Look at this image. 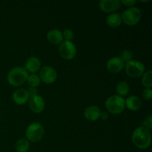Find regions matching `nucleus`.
<instances>
[{
    "instance_id": "nucleus-11",
    "label": "nucleus",
    "mask_w": 152,
    "mask_h": 152,
    "mask_svg": "<svg viewBox=\"0 0 152 152\" xmlns=\"http://www.w3.org/2000/svg\"><path fill=\"white\" fill-rule=\"evenodd\" d=\"M106 67L109 72L113 73V74H117V73L120 72L123 69V68L125 67V63L120 59V57L116 56V57L111 58L107 62Z\"/></svg>"
},
{
    "instance_id": "nucleus-9",
    "label": "nucleus",
    "mask_w": 152,
    "mask_h": 152,
    "mask_svg": "<svg viewBox=\"0 0 152 152\" xmlns=\"http://www.w3.org/2000/svg\"><path fill=\"white\" fill-rule=\"evenodd\" d=\"M28 104H29L30 109L36 114L42 112L45 108V101L39 95H36L30 97Z\"/></svg>"
},
{
    "instance_id": "nucleus-13",
    "label": "nucleus",
    "mask_w": 152,
    "mask_h": 152,
    "mask_svg": "<svg viewBox=\"0 0 152 152\" xmlns=\"http://www.w3.org/2000/svg\"><path fill=\"white\" fill-rule=\"evenodd\" d=\"M101 111L96 105H91L86 108L84 111V116L88 120L96 121L100 117Z\"/></svg>"
},
{
    "instance_id": "nucleus-19",
    "label": "nucleus",
    "mask_w": 152,
    "mask_h": 152,
    "mask_svg": "<svg viewBox=\"0 0 152 152\" xmlns=\"http://www.w3.org/2000/svg\"><path fill=\"white\" fill-rule=\"evenodd\" d=\"M129 86L126 82H120L117 85L116 87V91L117 93L118 94L119 96H125L129 94Z\"/></svg>"
},
{
    "instance_id": "nucleus-20",
    "label": "nucleus",
    "mask_w": 152,
    "mask_h": 152,
    "mask_svg": "<svg viewBox=\"0 0 152 152\" xmlns=\"http://www.w3.org/2000/svg\"><path fill=\"white\" fill-rule=\"evenodd\" d=\"M142 83L146 88H151L152 86V71L148 70L142 75Z\"/></svg>"
},
{
    "instance_id": "nucleus-15",
    "label": "nucleus",
    "mask_w": 152,
    "mask_h": 152,
    "mask_svg": "<svg viewBox=\"0 0 152 152\" xmlns=\"http://www.w3.org/2000/svg\"><path fill=\"white\" fill-rule=\"evenodd\" d=\"M47 39L49 42L52 45H59L63 40L62 33L58 29H53L48 31Z\"/></svg>"
},
{
    "instance_id": "nucleus-8",
    "label": "nucleus",
    "mask_w": 152,
    "mask_h": 152,
    "mask_svg": "<svg viewBox=\"0 0 152 152\" xmlns=\"http://www.w3.org/2000/svg\"><path fill=\"white\" fill-rule=\"evenodd\" d=\"M40 80L45 84H51L56 81L57 78V73L52 67L46 65L42 68L39 72Z\"/></svg>"
},
{
    "instance_id": "nucleus-14",
    "label": "nucleus",
    "mask_w": 152,
    "mask_h": 152,
    "mask_svg": "<svg viewBox=\"0 0 152 152\" xmlns=\"http://www.w3.org/2000/svg\"><path fill=\"white\" fill-rule=\"evenodd\" d=\"M40 67H41V62L39 59L36 56H31L25 62V68L27 70V71L34 74L40 69Z\"/></svg>"
},
{
    "instance_id": "nucleus-21",
    "label": "nucleus",
    "mask_w": 152,
    "mask_h": 152,
    "mask_svg": "<svg viewBox=\"0 0 152 152\" xmlns=\"http://www.w3.org/2000/svg\"><path fill=\"white\" fill-rule=\"evenodd\" d=\"M27 83L31 88H37L40 84V78L37 74L28 75V79H27Z\"/></svg>"
},
{
    "instance_id": "nucleus-12",
    "label": "nucleus",
    "mask_w": 152,
    "mask_h": 152,
    "mask_svg": "<svg viewBox=\"0 0 152 152\" xmlns=\"http://www.w3.org/2000/svg\"><path fill=\"white\" fill-rule=\"evenodd\" d=\"M12 98H13V102L17 105H25L29 100L30 96L27 90L20 88L13 92Z\"/></svg>"
},
{
    "instance_id": "nucleus-25",
    "label": "nucleus",
    "mask_w": 152,
    "mask_h": 152,
    "mask_svg": "<svg viewBox=\"0 0 152 152\" xmlns=\"http://www.w3.org/2000/svg\"><path fill=\"white\" fill-rule=\"evenodd\" d=\"M142 97L146 100H150L152 98V90L151 88H145L142 91Z\"/></svg>"
},
{
    "instance_id": "nucleus-26",
    "label": "nucleus",
    "mask_w": 152,
    "mask_h": 152,
    "mask_svg": "<svg viewBox=\"0 0 152 152\" xmlns=\"http://www.w3.org/2000/svg\"><path fill=\"white\" fill-rule=\"evenodd\" d=\"M121 4H124L126 6H134L137 3L136 0H122L120 1Z\"/></svg>"
},
{
    "instance_id": "nucleus-4",
    "label": "nucleus",
    "mask_w": 152,
    "mask_h": 152,
    "mask_svg": "<svg viewBox=\"0 0 152 152\" xmlns=\"http://www.w3.org/2000/svg\"><path fill=\"white\" fill-rule=\"evenodd\" d=\"M142 13L137 7H131L125 10L122 14V21L129 26H134L140 21Z\"/></svg>"
},
{
    "instance_id": "nucleus-2",
    "label": "nucleus",
    "mask_w": 152,
    "mask_h": 152,
    "mask_svg": "<svg viewBox=\"0 0 152 152\" xmlns=\"http://www.w3.org/2000/svg\"><path fill=\"white\" fill-rule=\"evenodd\" d=\"M28 73L23 67H16L7 74V82L12 86H19L27 81Z\"/></svg>"
},
{
    "instance_id": "nucleus-5",
    "label": "nucleus",
    "mask_w": 152,
    "mask_h": 152,
    "mask_svg": "<svg viewBox=\"0 0 152 152\" xmlns=\"http://www.w3.org/2000/svg\"><path fill=\"white\" fill-rule=\"evenodd\" d=\"M44 128L39 123H33L26 129L25 136L28 141L37 142L40 141L44 135Z\"/></svg>"
},
{
    "instance_id": "nucleus-7",
    "label": "nucleus",
    "mask_w": 152,
    "mask_h": 152,
    "mask_svg": "<svg viewBox=\"0 0 152 152\" xmlns=\"http://www.w3.org/2000/svg\"><path fill=\"white\" fill-rule=\"evenodd\" d=\"M59 52L63 59L70 60L77 54V48L72 42L64 40L59 44Z\"/></svg>"
},
{
    "instance_id": "nucleus-27",
    "label": "nucleus",
    "mask_w": 152,
    "mask_h": 152,
    "mask_svg": "<svg viewBox=\"0 0 152 152\" xmlns=\"http://www.w3.org/2000/svg\"><path fill=\"white\" fill-rule=\"evenodd\" d=\"M27 91H28V95H29L30 97H31V96H36V95H38L37 94H38V91H37V88L30 87L27 90Z\"/></svg>"
},
{
    "instance_id": "nucleus-24",
    "label": "nucleus",
    "mask_w": 152,
    "mask_h": 152,
    "mask_svg": "<svg viewBox=\"0 0 152 152\" xmlns=\"http://www.w3.org/2000/svg\"><path fill=\"white\" fill-rule=\"evenodd\" d=\"M62 37L65 39V40L67 41H71L73 38H74V33L71 30L66 29L63 31V34H62Z\"/></svg>"
},
{
    "instance_id": "nucleus-22",
    "label": "nucleus",
    "mask_w": 152,
    "mask_h": 152,
    "mask_svg": "<svg viewBox=\"0 0 152 152\" xmlns=\"http://www.w3.org/2000/svg\"><path fill=\"white\" fill-rule=\"evenodd\" d=\"M132 57H133V54H132V52L130 50H123L121 53V56H120V59L123 61L125 64L126 62H129V61L132 60Z\"/></svg>"
},
{
    "instance_id": "nucleus-17",
    "label": "nucleus",
    "mask_w": 152,
    "mask_h": 152,
    "mask_svg": "<svg viewBox=\"0 0 152 152\" xmlns=\"http://www.w3.org/2000/svg\"><path fill=\"white\" fill-rule=\"evenodd\" d=\"M122 18L119 13H111L106 19V23L111 28H117L122 24Z\"/></svg>"
},
{
    "instance_id": "nucleus-18",
    "label": "nucleus",
    "mask_w": 152,
    "mask_h": 152,
    "mask_svg": "<svg viewBox=\"0 0 152 152\" xmlns=\"http://www.w3.org/2000/svg\"><path fill=\"white\" fill-rule=\"evenodd\" d=\"M15 148H16L17 152H28L30 148V142L25 138H22L19 139L15 145Z\"/></svg>"
},
{
    "instance_id": "nucleus-28",
    "label": "nucleus",
    "mask_w": 152,
    "mask_h": 152,
    "mask_svg": "<svg viewBox=\"0 0 152 152\" xmlns=\"http://www.w3.org/2000/svg\"><path fill=\"white\" fill-rule=\"evenodd\" d=\"M108 115L106 112H101L99 118L102 119V120H106L107 119H108Z\"/></svg>"
},
{
    "instance_id": "nucleus-16",
    "label": "nucleus",
    "mask_w": 152,
    "mask_h": 152,
    "mask_svg": "<svg viewBox=\"0 0 152 152\" xmlns=\"http://www.w3.org/2000/svg\"><path fill=\"white\" fill-rule=\"evenodd\" d=\"M125 104L129 110L134 111L139 110L142 106V102H141L140 99L134 95L129 96L126 100H125Z\"/></svg>"
},
{
    "instance_id": "nucleus-10",
    "label": "nucleus",
    "mask_w": 152,
    "mask_h": 152,
    "mask_svg": "<svg viewBox=\"0 0 152 152\" xmlns=\"http://www.w3.org/2000/svg\"><path fill=\"white\" fill-rule=\"evenodd\" d=\"M99 8L105 13H111L118 10L121 6L120 0H102L99 2Z\"/></svg>"
},
{
    "instance_id": "nucleus-1",
    "label": "nucleus",
    "mask_w": 152,
    "mask_h": 152,
    "mask_svg": "<svg viewBox=\"0 0 152 152\" xmlns=\"http://www.w3.org/2000/svg\"><path fill=\"white\" fill-rule=\"evenodd\" d=\"M132 142L140 149H146L151 145V132L143 126L137 128L132 133Z\"/></svg>"
},
{
    "instance_id": "nucleus-3",
    "label": "nucleus",
    "mask_w": 152,
    "mask_h": 152,
    "mask_svg": "<svg viewBox=\"0 0 152 152\" xmlns=\"http://www.w3.org/2000/svg\"><path fill=\"white\" fill-rule=\"evenodd\" d=\"M105 108L112 114H120L126 108L125 99L119 95H113L105 101Z\"/></svg>"
},
{
    "instance_id": "nucleus-23",
    "label": "nucleus",
    "mask_w": 152,
    "mask_h": 152,
    "mask_svg": "<svg viewBox=\"0 0 152 152\" xmlns=\"http://www.w3.org/2000/svg\"><path fill=\"white\" fill-rule=\"evenodd\" d=\"M142 125V126H143V127L148 129V130H151V129H152V117H151V115H149L148 117H147L146 118L143 120Z\"/></svg>"
},
{
    "instance_id": "nucleus-6",
    "label": "nucleus",
    "mask_w": 152,
    "mask_h": 152,
    "mask_svg": "<svg viewBox=\"0 0 152 152\" xmlns=\"http://www.w3.org/2000/svg\"><path fill=\"white\" fill-rule=\"evenodd\" d=\"M126 72L132 78H139L145 73V66L140 62L131 60L125 64Z\"/></svg>"
}]
</instances>
